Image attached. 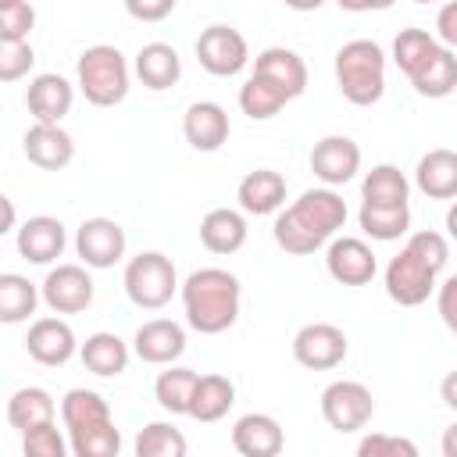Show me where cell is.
<instances>
[{
    "instance_id": "6da1fadb",
    "label": "cell",
    "mask_w": 457,
    "mask_h": 457,
    "mask_svg": "<svg viewBox=\"0 0 457 457\" xmlns=\"http://www.w3.org/2000/svg\"><path fill=\"white\" fill-rule=\"evenodd\" d=\"M343 225H346V200L332 186H318V189H303L300 200H293L275 214L271 236L278 250L293 257H307L321 250L328 239H336Z\"/></svg>"
},
{
    "instance_id": "7a4b0ae2",
    "label": "cell",
    "mask_w": 457,
    "mask_h": 457,
    "mask_svg": "<svg viewBox=\"0 0 457 457\" xmlns=\"http://www.w3.org/2000/svg\"><path fill=\"white\" fill-rule=\"evenodd\" d=\"M450 257V246H446V236L432 232V228H421V232H411L403 250L386 264V293L393 303L400 307H421L432 293H436V278L443 271Z\"/></svg>"
},
{
    "instance_id": "3957f363",
    "label": "cell",
    "mask_w": 457,
    "mask_h": 457,
    "mask_svg": "<svg viewBox=\"0 0 457 457\" xmlns=\"http://www.w3.org/2000/svg\"><path fill=\"white\" fill-rule=\"evenodd\" d=\"M179 296H182L186 325L200 336H218L232 328L239 318V303H243L239 278L225 268H196L182 282Z\"/></svg>"
},
{
    "instance_id": "277c9868",
    "label": "cell",
    "mask_w": 457,
    "mask_h": 457,
    "mask_svg": "<svg viewBox=\"0 0 457 457\" xmlns=\"http://www.w3.org/2000/svg\"><path fill=\"white\" fill-rule=\"evenodd\" d=\"M61 421L75 457H118L121 432L96 389H68L61 400Z\"/></svg>"
},
{
    "instance_id": "5b68a950",
    "label": "cell",
    "mask_w": 457,
    "mask_h": 457,
    "mask_svg": "<svg viewBox=\"0 0 457 457\" xmlns=\"http://www.w3.org/2000/svg\"><path fill=\"white\" fill-rule=\"evenodd\" d=\"M336 86L346 104L371 107L386 93V54L375 39H350L336 50Z\"/></svg>"
},
{
    "instance_id": "8992f818",
    "label": "cell",
    "mask_w": 457,
    "mask_h": 457,
    "mask_svg": "<svg viewBox=\"0 0 457 457\" xmlns=\"http://www.w3.org/2000/svg\"><path fill=\"white\" fill-rule=\"evenodd\" d=\"M75 86L93 107H118L129 96V61L118 46H86L75 61Z\"/></svg>"
},
{
    "instance_id": "52a82bcc",
    "label": "cell",
    "mask_w": 457,
    "mask_h": 457,
    "mask_svg": "<svg viewBox=\"0 0 457 457\" xmlns=\"http://www.w3.org/2000/svg\"><path fill=\"white\" fill-rule=\"evenodd\" d=\"M121 282H125V296H129L139 311H161V307L171 303V296L182 289L171 257L161 253V250H143V253L129 257Z\"/></svg>"
},
{
    "instance_id": "ba28073f",
    "label": "cell",
    "mask_w": 457,
    "mask_h": 457,
    "mask_svg": "<svg viewBox=\"0 0 457 457\" xmlns=\"http://www.w3.org/2000/svg\"><path fill=\"white\" fill-rule=\"evenodd\" d=\"M375 414V396L357 378H336L321 389V418L336 432H361Z\"/></svg>"
},
{
    "instance_id": "9c48e42d",
    "label": "cell",
    "mask_w": 457,
    "mask_h": 457,
    "mask_svg": "<svg viewBox=\"0 0 457 457\" xmlns=\"http://www.w3.org/2000/svg\"><path fill=\"white\" fill-rule=\"evenodd\" d=\"M196 61L207 75H218V79H228V75H239L250 61V46H246V36L232 25H207L200 36H196Z\"/></svg>"
},
{
    "instance_id": "30bf717a",
    "label": "cell",
    "mask_w": 457,
    "mask_h": 457,
    "mask_svg": "<svg viewBox=\"0 0 457 457\" xmlns=\"http://www.w3.org/2000/svg\"><path fill=\"white\" fill-rule=\"evenodd\" d=\"M346 332L332 321H311L293 336V357L296 364L311 368V371H332L346 361Z\"/></svg>"
},
{
    "instance_id": "8fae6325",
    "label": "cell",
    "mask_w": 457,
    "mask_h": 457,
    "mask_svg": "<svg viewBox=\"0 0 457 457\" xmlns=\"http://www.w3.org/2000/svg\"><path fill=\"white\" fill-rule=\"evenodd\" d=\"M125 228L114 218H86L75 228V253L82 257L86 268H114L125 257Z\"/></svg>"
},
{
    "instance_id": "7c38bea8",
    "label": "cell",
    "mask_w": 457,
    "mask_h": 457,
    "mask_svg": "<svg viewBox=\"0 0 457 457\" xmlns=\"http://www.w3.org/2000/svg\"><path fill=\"white\" fill-rule=\"evenodd\" d=\"M43 303L54 314H79L93 303V278L86 271V264H57L46 271L43 278Z\"/></svg>"
},
{
    "instance_id": "4fadbf2b",
    "label": "cell",
    "mask_w": 457,
    "mask_h": 457,
    "mask_svg": "<svg viewBox=\"0 0 457 457\" xmlns=\"http://www.w3.org/2000/svg\"><path fill=\"white\" fill-rule=\"evenodd\" d=\"M325 268L339 286H368L378 271V261L371 246L357 236H336L325 250Z\"/></svg>"
},
{
    "instance_id": "5bb4252c",
    "label": "cell",
    "mask_w": 457,
    "mask_h": 457,
    "mask_svg": "<svg viewBox=\"0 0 457 457\" xmlns=\"http://www.w3.org/2000/svg\"><path fill=\"white\" fill-rule=\"evenodd\" d=\"M25 350L43 368H61L79 353V339L64 318H36L25 336Z\"/></svg>"
},
{
    "instance_id": "9a60e30c",
    "label": "cell",
    "mask_w": 457,
    "mask_h": 457,
    "mask_svg": "<svg viewBox=\"0 0 457 457\" xmlns=\"http://www.w3.org/2000/svg\"><path fill=\"white\" fill-rule=\"evenodd\" d=\"M311 171L325 186H346L361 171V146L350 136H325L311 146Z\"/></svg>"
},
{
    "instance_id": "2e32d148",
    "label": "cell",
    "mask_w": 457,
    "mask_h": 457,
    "mask_svg": "<svg viewBox=\"0 0 457 457\" xmlns=\"http://www.w3.org/2000/svg\"><path fill=\"white\" fill-rule=\"evenodd\" d=\"M132 353L146 364H175L186 353V328L171 318H150L136 328Z\"/></svg>"
},
{
    "instance_id": "e0dca14e",
    "label": "cell",
    "mask_w": 457,
    "mask_h": 457,
    "mask_svg": "<svg viewBox=\"0 0 457 457\" xmlns=\"http://www.w3.org/2000/svg\"><path fill=\"white\" fill-rule=\"evenodd\" d=\"M182 136L193 150L200 154H214L228 143V114L221 104L214 100H196L186 107L182 114Z\"/></svg>"
},
{
    "instance_id": "ac0fdd59",
    "label": "cell",
    "mask_w": 457,
    "mask_h": 457,
    "mask_svg": "<svg viewBox=\"0 0 457 457\" xmlns=\"http://www.w3.org/2000/svg\"><path fill=\"white\" fill-rule=\"evenodd\" d=\"M14 243H18V253L29 264H54L68 246V232H64V225L57 218L36 214V218H25V225L18 228Z\"/></svg>"
},
{
    "instance_id": "d6986e66",
    "label": "cell",
    "mask_w": 457,
    "mask_h": 457,
    "mask_svg": "<svg viewBox=\"0 0 457 457\" xmlns=\"http://www.w3.org/2000/svg\"><path fill=\"white\" fill-rule=\"evenodd\" d=\"M71 100H75V89L64 75L57 71H43L29 82L25 89V107L36 121H46V125H61L64 114L71 111Z\"/></svg>"
},
{
    "instance_id": "ffe728a7",
    "label": "cell",
    "mask_w": 457,
    "mask_h": 457,
    "mask_svg": "<svg viewBox=\"0 0 457 457\" xmlns=\"http://www.w3.org/2000/svg\"><path fill=\"white\" fill-rule=\"evenodd\" d=\"M21 150L29 157V164L43 168V171H61L71 164L75 157V139L61 129V125H46V121H36L25 139H21Z\"/></svg>"
},
{
    "instance_id": "44dd1931",
    "label": "cell",
    "mask_w": 457,
    "mask_h": 457,
    "mask_svg": "<svg viewBox=\"0 0 457 457\" xmlns=\"http://www.w3.org/2000/svg\"><path fill=\"white\" fill-rule=\"evenodd\" d=\"M232 446L243 457H275L286 446V432L271 414L250 411L243 418H236L232 425Z\"/></svg>"
},
{
    "instance_id": "7402d4cb",
    "label": "cell",
    "mask_w": 457,
    "mask_h": 457,
    "mask_svg": "<svg viewBox=\"0 0 457 457\" xmlns=\"http://www.w3.org/2000/svg\"><path fill=\"white\" fill-rule=\"evenodd\" d=\"M236 200H239V211L243 214H278L286 207V179L271 168H257V171H246L239 179V189H236Z\"/></svg>"
},
{
    "instance_id": "603a6c76",
    "label": "cell",
    "mask_w": 457,
    "mask_h": 457,
    "mask_svg": "<svg viewBox=\"0 0 457 457\" xmlns=\"http://www.w3.org/2000/svg\"><path fill=\"white\" fill-rule=\"evenodd\" d=\"M414 186L432 200H457V150L436 146L421 154L414 168Z\"/></svg>"
},
{
    "instance_id": "cb8c5ba5",
    "label": "cell",
    "mask_w": 457,
    "mask_h": 457,
    "mask_svg": "<svg viewBox=\"0 0 457 457\" xmlns=\"http://www.w3.org/2000/svg\"><path fill=\"white\" fill-rule=\"evenodd\" d=\"M136 75L154 93L171 89L182 79V57H179V50L171 43H161V39L157 43H146L136 54Z\"/></svg>"
},
{
    "instance_id": "d4e9b609",
    "label": "cell",
    "mask_w": 457,
    "mask_h": 457,
    "mask_svg": "<svg viewBox=\"0 0 457 457\" xmlns=\"http://www.w3.org/2000/svg\"><path fill=\"white\" fill-rule=\"evenodd\" d=\"M253 71L271 79L278 89L289 93V100H296L303 89H307V64L296 50H286V46H268L257 54L253 61Z\"/></svg>"
},
{
    "instance_id": "484cf974",
    "label": "cell",
    "mask_w": 457,
    "mask_h": 457,
    "mask_svg": "<svg viewBox=\"0 0 457 457\" xmlns=\"http://www.w3.org/2000/svg\"><path fill=\"white\" fill-rule=\"evenodd\" d=\"M200 243H204L211 253H221V257L243 250V243H246V218H243V211L211 207V211L200 218Z\"/></svg>"
},
{
    "instance_id": "4316f807",
    "label": "cell",
    "mask_w": 457,
    "mask_h": 457,
    "mask_svg": "<svg viewBox=\"0 0 457 457\" xmlns=\"http://www.w3.org/2000/svg\"><path fill=\"white\" fill-rule=\"evenodd\" d=\"M79 357H82L86 371H93V375H100V378H114V375H121V371L129 368L132 350H129V343H125L121 336H114V332H93V336H86V343L79 346Z\"/></svg>"
},
{
    "instance_id": "83f0119b",
    "label": "cell",
    "mask_w": 457,
    "mask_h": 457,
    "mask_svg": "<svg viewBox=\"0 0 457 457\" xmlns=\"http://www.w3.org/2000/svg\"><path fill=\"white\" fill-rule=\"evenodd\" d=\"M232 403H236L232 378L211 371V375H200L196 378V389H193V400H189V418L211 425V421H221Z\"/></svg>"
},
{
    "instance_id": "f1b7e54d",
    "label": "cell",
    "mask_w": 457,
    "mask_h": 457,
    "mask_svg": "<svg viewBox=\"0 0 457 457\" xmlns=\"http://www.w3.org/2000/svg\"><path fill=\"white\" fill-rule=\"evenodd\" d=\"M43 300V289L36 282H29L25 275H14V271H4L0 275V321L4 325H21L36 314Z\"/></svg>"
},
{
    "instance_id": "f546056e",
    "label": "cell",
    "mask_w": 457,
    "mask_h": 457,
    "mask_svg": "<svg viewBox=\"0 0 457 457\" xmlns=\"http://www.w3.org/2000/svg\"><path fill=\"white\" fill-rule=\"evenodd\" d=\"M54 418H57V403L43 386H21L7 400V421L18 432H29V428H36L43 421H54Z\"/></svg>"
},
{
    "instance_id": "4dcf8cb0",
    "label": "cell",
    "mask_w": 457,
    "mask_h": 457,
    "mask_svg": "<svg viewBox=\"0 0 457 457\" xmlns=\"http://www.w3.org/2000/svg\"><path fill=\"white\" fill-rule=\"evenodd\" d=\"M286 104H289V93L278 89L271 79H264V75H257V71H250V79L239 86V111H243L246 118H253V121L275 118Z\"/></svg>"
},
{
    "instance_id": "1f68e13d",
    "label": "cell",
    "mask_w": 457,
    "mask_h": 457,
    "mask_svg": "<svg viewBox=\"0 0 457 457\" xmlns=\"http://www.w3.org/2000/svg\"><path fill=\"white\" fill-rule=\"evenodd\" d=\"M364 236L378 239V243H393L400 236H407L411 228V207L407 204H361L357 214Z\"/></svg>"
},
{
    "instance_id": "d6a6232c",
    "label": "cell",
    "mask_w": 457,
    "mask_h": 457,
    "mask_svg": "<svg viewBox=\"0 0 457 457\" xmlns=\"http://www.w3.org/2000/svg\"><path fill=\"white\" fill-rule=\"evenodd\" d=\"M414 93L418 96H428V100H443L457 89V54L450 46H439L432 54V61L411 79Z\"/></svg>"
},
{
    "instance_id": "836d02e7",
    "label": "cell",
    "mask_w": 457,
    "mask_h": 457,
    "mask_svg": "<svg viewBox=\"0 0 457 457\" xmlns=\"http://www.w3.org/2000/svg\"><path fill=\"white\" fill-rule=\"evenodd\" d=\"M439 46H443V43H439L428 29H400L396 39H393V64H396L407 79H414V75L432 61V54H436Z\"/></svg>"
},
{
    "instance_id": "e575fe53",
    "label": "cell",
    "mask_w": 457,
    "mask_h": 457,
    "mask_svg": "<svg viewBox=\"0 0 457 457\" xmlns=\"http://www.w3.org/2000/svg\"><path fill=\"white\" fill-rule=\"evenodd\" d=\"M407 196H411V182L396 164H375L361 182L364 204H407Z\"/></svg>"
},
{
    "instance_id": "d590c367",
    "label": "cell",
    "mask_w": 457,
    "mask_h": 457,
    "mask_svg": "<svg viewBox=\"0 0 457 457\" xmlns=\"http://www.w3.org/2000/svg\"><path fill=\"white\" fill-rule=\"evenodd\" d=\"M196 378L200 375L193 368L168 364V371H161L157 382H154V396H157L161 411H168V414H189V400H193Z\"/></svg>"
},
{
    "instance_id": "8d00e7d4",
    "label": "cell",
    "mask_w": 457,
    "mask_h": 457,
    "mask_svg": "<svg viewBox=\"0 0 457 457\" xmlns=\"http://www.w3.org/2000/svg\"><path fill=\"white\" fill-rule=\"evenodd\" d=\"M189 443L171 421H150L136 436V457H186Z\"/></svg>"
},
{
    "instance_id": "74e56055",
    "label": "cell",
    "mask_w": 457,
    "mask_h": 457,
    "mask_svg": "<svg viewBox=\"0 0 457 457\" xmlns=\"http://www.w3.org/2000/svg\"><path fill=\"white\" fill-rule=\"evenodd\" d=\"M21 450H25V457H64L71 450V443L61 436L57 418H54V421H43V425L21 432Z\"/></svg>"
},
{
    "instance_id": "f35d334b",
    "label": "cell",
    "mask_w": 457,
    "mask_h": 457,
    "mask_svg": "<svg viewBox=\"0 0 457 457\" xmlns=\"http://www.w3.org/2000/svg\"><path fill=\"white\" fill-rule=\"evenodd\" d=\"M36 25V7L29 0L14 7H0V43H25Z\"/></svg>"
},
{
    "instance_id": "ab89813d",
    "label": "cell",
    "mask_w": 457,
    "mask_h": 457,
    "mask_svg": "<svg viewBox=\"0 0 457 457\" xmlns=\"http://www.w3.org/2000/svg\"><path fill=\"white\" fill-rule=\"evenodd\" d=\"M36 64V54H32V43H0V82H18L32 71Z\"/></svg>"
},
{
    "instance_id": "60d3db41",
    "label": "cell",
    "mask_w": 457,
    "mask_h": 457,
    "mask_svg": "<svg viewBox=\"0 0 457 457\" xmlns=\"http://www.w3.org/2000/svg\"><path fill=\"white\" fill-rule=\"evenodd\" d=\"M361 457H418V446L403 436H389V432H371L357 443Z\"/></svg>"
},
{
    "instance_id": "b9f144b4",
    "label": "cell",
    "mask_w": 457,
    "mask_h": 457,
    "mask_svg": "<svg viewBox=\"0 0 457 457\" xmlns=\"http://www.w3.org/2000/svg\"><path fill=\"white\" fill-rule=\"evenodd\" d=\"M125 4V11L136 18V21H164L171 11H175V4L179 0H121Z\"/></svg>"
},
{
    "instance_id": "7bdbcfd3",
    "label": "cell",
    "mask_w": 457,
    "mask_h": 457,
    "mask_svg": "<svg viewBox=\"0 0 457 457\" xmlns=\"http://www.w3.org/2000/svg\"><path fill=\"white\" fill-rule=\"evenodd\" d=\"M436 307H439V318L450 332H457V275H450L446 282L436 286Z\"/></svg>"
},
{
    "instance_id": "ee69618b",
    "label": "cell",
    "mask_w": 457,
    "mask_h": 457,
    "mask_svg": "<svg viewBox=\"0 0 457 457\" xmlns=\"http://www.w3.org/2000/svg\"><path fill=\"white\" fill-rule=\"evenodd\" d=\"M436 39L450 50H457V0H446L436 14Z\"/></svg>"
},
{
    "instance_id": "f6af8a7d",
    "label": "cell",
    "mask_w": 457,
    "mask_h": 457,
    "mask_svg": "<svg viewBox=\"0 0 457 457\" xmlns=\"http://www.w3.org/2000/svg\"><path fill=\"white\" fill-rule=\"evenodd\" d=\"M343 11H353V14H364V11H386L393 7L396 0H336Z\"/></svg>"
},
{
    "instance_id": "bcb514c9",
    "label": "cell",
    "mask_w": 457,
    "mask_h": 457,
    "mask_svg": "<svg viewBox=\"0 0 457 457\" xmlns=\"http://www.w3.org/2000/svg\"><path fill=\"white\" fill-rule=\"evenodd\" d=\"M439 396H443V403H446L450 411H457V371H450V375L439 382Z\"/></svg>"
},
{
    "instance_id": "7dc6e473",
    "label": "cell",
    "mask_w": 457,
    "mask_h": 457,
    "mask_svg": "<svg viewBox=\"0 0 457 457\" xmlns=\"http://www.w3.org/2000/svg\"><path fill=\"white\" fill-rule=\"evenodd\" d=\"M439 446H443V457H457V421L443 432V443Z\"/></svg>"
},
{
    "instance_id": "c3c4849f",
    "label": "cell",
    "mask_w": 457,
    "mask_h": 457,
    "mask_svg": "<svg viewBox=\"0 0 457 457\" xmlns=\"http://www.w3.org/2000/svg\"><path fill=\"white\" fill-rule=\"evenodd\" d=\"M289 11H318L325 0H282Z\"/></svg>"
},
{
    "instance_id": "681fc988",
    "label": "cell",
    "mask_w": 457,
    "mask_h": 457,
    "mask_svg": "<svg viewBox=\"0 0 457 457\" xmlns=\"http://www.w3.org/2000/svg\"><path fill=\"white\" fill-rule=\"evenodd\" d=\"M446 232H450V239H457V200H450V211H446Z\"/></svg>"
},
{
    "instance_id": "f907efd6",
    "label": "cell",
    "mask_w": 457,
    "mask_h": 457,
    "mask_svg": "<svg viewBox=\"0 0 457 457\" xmlns=\"http://www.w3.org/2000/svg\"><path fill=\"white\" fill-rule=\"evenodd\" d=\"M11 228H14V204L4 196V228L0 232H11Z\"/></svg>"
},
{
    "instance_id": "816d5d0a",
    "label": "cell",
    "mask_w": 457,
    "mask_h": 457,
    "mask_svg": "<svg viewBox=\"0 0 457 457\" xmlns=\"http://www.w3.org/2000/svg\"><path fill=\"white\" fill-rule=\"evenodd\" d=\"M14 4H21V0H0V7H14Z\"/></svg>"
},
{
    "instance_id": "f5cc1de1",
    "label": "cell",
    "mask_w": 457,
    "mask_h": 457,
    "mask_svg": "<svg viewBox=\"0 0 457 457\" xmlns=\"http://www.w3.org/2000/svg\"><path fill=\"white\" fill-rule=\"evenodd\" d=\"M414 4H436V0H414Z\"/></svg>"
}]
</instances>
